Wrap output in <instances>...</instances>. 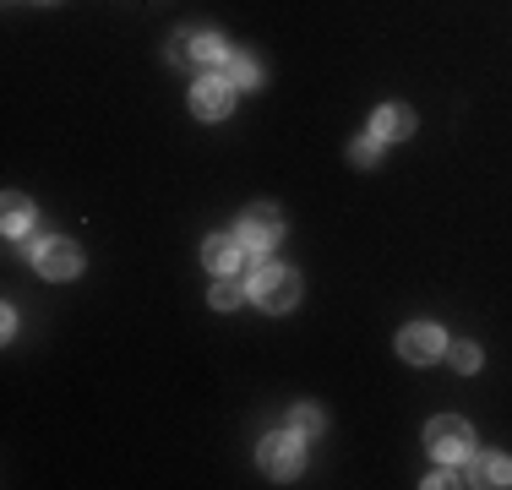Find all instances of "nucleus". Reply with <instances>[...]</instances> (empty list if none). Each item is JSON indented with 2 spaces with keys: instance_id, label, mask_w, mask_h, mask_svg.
Listing matches in <instances>:
<instances>
[{
  "instance_id": "obj_1",
  "label": "nucleus",
  "mask_w": 512,
  "mask_h": 490,
  "mask_svg": "<svg viewBox=\"0 0 512 490\" xmlns=\"http://www.w3.org/2000/svg\"><path fill=\"white\" fill-rule=\"evenodd\" d=\"M256 463H262L267 480H295L300 469H306V447H300V436H262V447H256Z\"/></svg>"
},
{
  "instance_id": "obj_2",
  "label": "nucleus",
  "mask_w": 512,
  "mask_h": 490,
  "mask_svg": "<svg viewBox=\"0 0 512 490\" xmlns=\"http://www.w3.org/2000/svg\"><path fill=\"white\" fill-rule=\"evenodd\" d=\"M251 294H256V305H267V311H295L300 278L289 273V267H256V273H251Z\"/></svg>"
},
{
  "instance_id": "obj_3",
  "label": "nucleus",
  "mask_w": 512,
  "mask_h": 490,
  "mask_svg": "<svg viewBox=\"0 0 512 490\" xmlns=\"http://www.w3.org/2000/svg\"><path fill=\"white\" fill-rule=\"evenodd\" d=\"M425 447L436 452L442 463H469V452H474V436H469V425L458 420V414H442V420H431L425 425Z\"/></svg>"
},
{
  "instance_id": "obj_4",
  "label": "nucleus",
  "mask_w": 512,
  "mask_h": 490,
  "mask_svg": "<svg viewBox=\"0 0 512 490\" xmlns=\"http://www.w3.org/2000/svg\"><path fill=\"white\" fill-rule=\"evenodd\" d=\"M278 235H284V224H278V207H267V202L246 207V218H240V229H235V240L246 245V251H273Z\"/></svg>"
},
{
  "instance_id": "obj_5",
  "label": "nucleus",
  "mask_w": 512,
  "mask_h": 490,
  "mask_svg": "<svg viewBox=\"0 0 512 490\" xmlns=\"http://www.w3.org/2000/svg\"><path fill=\"white\" fill-rule=\"evenodd\" d=\"M169 60H175V66H224L229 49L218 33H180L175 49H169Z\"/></svg>"
},
{
  "instance_id": "obj_6",
  "label": "nucleus",
  "mask_w": 512,
  "mask_h": 490,
  "mask_svg": "<svg viewBox=\"0 0 512 490\" xmlns=\"http://www.w3.org/2000/svg\"><path fill=\"white\" fill-rule=\"evenodd\" d=\"M33 267H39V273L44 278H55V284H60V278H77V267H82V251H77V245H71V240H39V245H33Z\"/></svg>"
},
{
  "instance_id": "obj_7",
  "label": "nucleus",
  "mask_w": 512,
  "mask_h": 490,
  "mask_svg": "<svg viewBox=\"0 0 512 490\" xmlns=\"http://www.w3.org/2000/svg\"><path fill=\"white\" fill-rule=\"evenodd\" d=\"M442 349H447V338H442V327H431V322H414V327H404V338H398V354H404L409 365H431Z\"/></svg>"
},
{
  "instance_id": "obj_8",
  "label": "nucleus",
  "mask_w": 512,
  "mask_h": 490,
  "mask_svg": "<svg viewBox=\"0 0 512 490\" xmlns=\"http://www.w3.org/2000/svg\"><path fill=\"white\" fill-rule=\"evenodd\" d=\"M229 104H235V82L229 77H202L197 88H191V109H197L202 120H224Z\"/></svg>"
},
{
  "instance_id": "obj_9",
  "label": "nucleus",
  "mask_w": 512,
  "mask_h": 490,
  "mask_svg": "<svg viewBox=\"0 0 512 490\" xmlns=\"http://www.w3.org/2000/svg\"><path fill=\"white\" fill-rule=\"evenodd\" d=\"M414 131V109H404V104H382L371 115V137H382V142H404Z\"/></svg>"
},
{
  "instance_id": "obj_10",
  "label": "nucleus",
  "mask_w": 512,
  "mask_h": 490,
  "mask_svg": "<svg viewBox=\"0 0 512 490\" xmlns=\"http://www.w3.org/2000/svg\"><path fill=\"white\" fill-rule=\"evenodd\" d=\"M469 480L474 485H512V458L507 452H469Z\"/></svg>"
},
{
  "instance_id": "obj_11",
  "label": "nucleus",
  "mask_w": 512,
  "mask_h": 490,
  "mask_svg": "<svg viewBox=\"0 0 512 490\" xmlns=\"http://www.w3.org/2000/svg\"><path fill=\"white\" fill-rule=\"evenodd\" d=\"M240 256H246V245H240V240H229V235H207V245H202V262L213 267L218 278H224V273H235V267H240Z\"/></svg>"
},
{
  "instance_id": "obj_12",
  "label": "nucleus",
  "mask_w": 512,
  "mask_h": 490,
  "mask_svg": "<svg viewBox=\"0 0 512 490\" xmlns=\"http://www.w3.org/2000/svg\"><path fill=\"white\" fill-rule=\"evenodd\" d=\"M28 224H33L28 196H22V191H6V235H11V240H17V235H28Z\"/></svg>"
},
{
  "instance_id": "obj_13",
  "label": "nucleus",
  "mask_w": 512,
  "mask_h": 490,
  "mask_svg": "<svg viewBox=\"0 0 512 490\" xmlns=\"http://www.w3.org/2000/svg\"><path fill=\"white\" fill-rule=\"evenodd\" d=\"M224 77L235 82V88H256V82H262V66H256L251 55H229L224 60Z\"/></svg>"
},
{
  "instance_id": "obj_14",
  "label": "nucleus",
  "mask_w": 512,
  "mask_h": 490,
  "mask_svg": "<svg viewBox=\"0 0 512 490\" xmlns=\"http://www.w3.org/2000/svg\"><path fill=\"white\" fill-rule=\"evenodd\" d=\"M240 300H246V289H240L235 278L224 273V278H218V289H213V305H218V311H235Z\"/></svg>"
},
{
  "instance_id": "obj_15",
  "label": "nucleus",
  "mask_w": 512,
  "mask_h": 490,
  "mask_svg": "<svg viewBox=\"0 0 512 490\" xmlns=\"http://www.w3.org/2000/svg\"><path fill=\"white\" fill-rule=\"evenodd\" d=\"M447 360H453L463 376H469V371H480V349H474V343H453V354H447Z\"/></svg>"
},
{
  "instance_id": "obj_16",
  "label": "nucleus",
  "mask_w": 512,
  "mask_h": 490,
  "mask_svg": "<svg viewBox=\"0 0 512 490\" xmlns=\"http://www.w3.org/2000/svg\"><path fill=\"white\" fill-rule=\"evenodd\" d=\"M289 425H295L300 436H316V431H322V409H295V414H289Z\"/></svg>"
},
{
  "instance_id": "obj_17",
  "label": "nucleus",
  "mask_w": 512,
  "mask_h": 490,
  "mask_svg": "<svg viewBox=\"0 0 512 490\" xmlns=\"http://www.w3.org/2000/svg\"><path fill=\"white\" fill-rule=\"evenodd\" d=\"M349 158H355L360 169H365V164H376V158H382V137H365V142H355V147H349Z\"/></svg>"
}]
</instances>
